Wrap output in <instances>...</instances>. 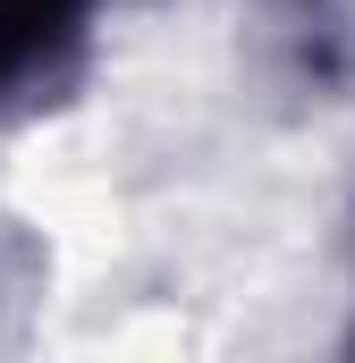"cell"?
Returning <instances> with one entry per match:
<instances>
[{
	"mask_svg": "<svg viewBox=\"0 0 355 363\" xmlns=\"http://www.w3.org/2000/svg\"><path fill=\"white\" fill-rule=\"evenodd\" d=\"M93 0H0V93L43 77L77 34H85Z\"/></svg>",
	"mask_w": 355,
	"mask_h": 363,
	"instance_id": "obj_1",
	"label": "cell"
}]
</instances>
